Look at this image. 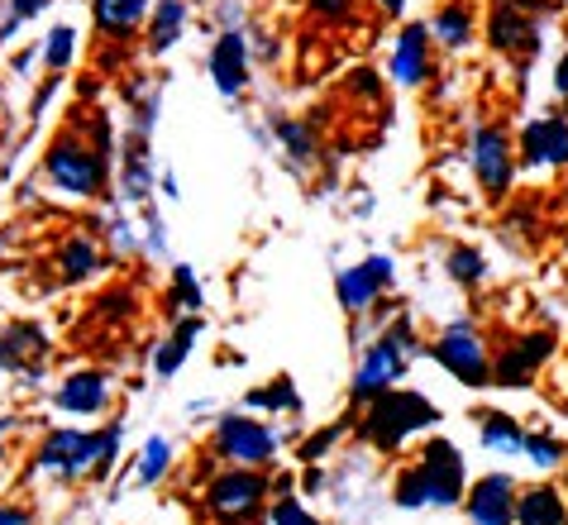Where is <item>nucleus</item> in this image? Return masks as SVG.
Here are the masks:
<instances>
[{"label":"nucleus","instance_id":"1","mask_svg":"<svg viewBox=\"0 0 568 525\" xmlns=\"http://www.w3.org/2000/svg\"><path fill=\"white\" fill-rule=\"evenodd\" d=\"M464 497V454L449 440H430L420 450V464L397 477V506H459Z\"/></svg>","mask_w":568,"mask_h":525},{"label":"nucleus","instance_id":"2","mask_svg":"<svg viewBox=\"0 0 568 525\" xmlns=\"http://www.w3.org/2000/svg\"><path fill=\"white\" fill-rule=\"evenodd\" d=\"M368 411H363V440L373 444V450H402L412 435H420V430H430L439 421V406L430 402V396H420V392H397V387H387V392H377L373 402H363Z\"/></svg>","mask_w":568,"mask_h":525},{"label":"nucleus","instance_id":"3","mask_svg":"<svg viewBox=\"0 0 568 525\" xmlns=\"http://www.w3.org/2000/svg\"><path fill=\"white\" fill-rule=\"evenodd\" d=\"M120 454V425H101V430H53L39 444V473L53 477H91V473H110Z\"/></svg>","mask_w":568,"mask_h":525},{"label":"nucleus","instance_id":"4","mask_svg":"<svg viewBox=\"0 0 568 525\" xmlns=\"http://www.w3.org/2000/svg\"><path fill=\"white\" fill-rule=\"evenodd\" d=\"M43 178H49L53 191H62V196H77V201L101 196L105 182H110L105 143H87L77 134H58L49 143V153H43Z\"/></svg>","mask_w":568,"mask_h":525},{"label":"nucleus","instance_id":"5","mask_svg":"<svg viewBox=\"0 0 568 525\" xmlns=\"http://www.w3.org/2000/svg\"><path fill=\"white\" fill-rule=\"evenodd\" d=\"M416 359V334H412V321H402L377 334V344H368V354H363L358 373H354V402H373L377 392H387L392 382L406 373V363Z\"/></svg>","mask_w":568,"mask_h":525},{"label":"nucleus","instance_id":"6","mask_svg":"<svg viewBox=\"0 0 568 525\" xmlns=\"http://www.w3.org/2000/svg\"><path fill=\"white\" fill-rule=\"evenodd\" d=\"M430 354L439 368L449 377H459L464 387H493V349H487L478 325H468V321L445 325L439 340L430 344Z\"/></svg>","mask_w":568,"mask_h":525},{"label":"nucleus","instance_id":"7","mask_svg":"<svg viewBox=\"0 0 568 525\" xmlns=\"http://www.w3.org/2000/svg\"><path fill=\"white\" fill-rule=\"evenodd\" d=\"M540 20H549L545 0H493V14H487V39H493L497 53L535 58V53H540Z\"/></svg>","mask_w":568,"mask_h":525},{"label":"nucleus","instance_id":"8","mask_svg":"<svg viewBox=\"0 0 568 525\" xmlns=\"http://www.w3.org/2000/svg\"><path fill=\"white\" fill-rule=\"evenodd\" d=\"M277 444H282L277 430L254 416H220L215 421V454L234 468H267L277 458Z\"/></svg>","mask_w":568,"mask_h":525},{"label":"nucleus","instance_id":"9","mask_svg":"<svg viewBox=\"0 0 568 525\" xmlns=\"http://www.w3.org/2000/svg\"><path fill=\"white\" fill-rule=\"evenodd\" d=\"M263 497H267V477L258 468H230L206 487V512L220 525H244L248 516H258Z\"/></svg>","mask_w":568,"mask_h":525},{"label":"nucleus","instance_id":"10","mask_svg":"<svg viewBox=\"0 0 568 525\" xmlns=\"http://www.w3.org/2000/svg\"><path fill=\"white\" fill-rule=\"evenodd\" d=\"M473 172H478V186L493 201H501L511 191L516 149H511V139L501 124H478V130H473Z\"/></svg>","mask_w":568,"mask_h":525},{"label":"nucleus","instance_id":"11","mask_svg":"<svg viewBox=\"0 0 568 525\" xmlns=\"http://www.w3.org/2000/svg\"><path fill=\"white\" fill-rule=\"evenodd\" d=\"M555 359V334L549 330H530L511 340L501 354L493 359V387H526V382Z\"/></svg>","mask_w":568,"mask_h":525},{"label":"nucleus","instance_id":"12","mask_svg":"<svg viewBox=\"0 0 568 525\" xmlns=\"http://www.w3.org/2000/svg\"><path fill=\"white\" fill-rule=\"evenodd\" d=\"M516 158L530 172H555L568 168V115H535L526 130H520Z\"/></svg>","mask_w":568,"mask_h":525},{"label":"nucleus","instance_id":"13","mask_svg":"<svg viewBox=\"0 0 568 525\" xmlns=\"http://www.w3.org/2000/svg\"><path fill=\"white\" fill-rule=\"evenodd\" d=\"M464 512L473 525H511L516 521V483L507 473H487L464 497Z\"/></svg>","mask_w":568,"mask_h":525},{"label":"nucleus","instance_id":"14","mask_svg":"<svg viewBox=\"0 0 568 525\" xmlns=\"http://www.w3.org/2000/svg\"><path fill=\"white\" fill-rule=\"evenodd\" d=\"M206 68H211V82L225 101L244 95V87H248V39L240 34V29H225V34L215 39Z\"/></svg>","mask_w":568,"mask_h":525},{"label":"nucleus","instance_id":"15","mask_svg":"<svg viewBox=\"0 0 568 525\" xmlns=\"http://www.w3.org/2000/svg\"><path fill=\"white\" fill-rule=\"evenodd\" d=\"M58 411H68V416H101L110 406V377L97 373V368H82V373H68L58 382Z\"/></svg>","mask_w":568,"mask_h":525},{"label":"nucleus","instance_id":"16","mask_svg":"<svg viewBox=\"0 0 568 525\" xmlns=\"http://www.w3.org/2000/svg\"><path fill=\"white\" fill-rule=\"evenodd\" d=\"M392 77L402 87H420L430 77V29L425 24H406L397 43H392Z\"/></svg>","mask_w":568,"mask_h":525},{"label":"nucleus","instance_id":"17","mask_svg":"<svg viewBox=\"0 0 568 525\" xmlns=\"http://www.w3.org/2000/svg\"><path fill=\"white\" fill-rule=\"evenodd\" d=\"M153 0H91V20H97L101 39H130L139 24L149 20Z\"/></svg>","mask_w":568,"mask_h":525},{"label":"nucleus","instance_id":"18","mask_svg":"<svg viewBox=\"0 0 568 525\" xmlns=\"http://www.w3.org/2000/svg\"><path fill=\"white\" fill-rule=\"evenodd\" d=\"M186 14H192L186 0H153V10H149V53L153 58H163L168 48H178Z\"/></svg>","mask_w":568,"mask_h":525},{"label":"nucleus","instance_id":"19","mask_svg":"<svg viewBox=\"0 0 568 525\" xmlns=\"http://www.w3.org/2000/svg\"><path fill=\"white\" fill-rule=\"evenodd\" d=\"M196 340H201V315H182L178 330H172V340L153 349V373H158V377H172L186 359H192Z\"/></svg>","mask_w":568,"mask_h":525},{"label":"nucleus","instance_id":"20","mask_svg":"<svg viewBox=\"0 0 568 525\" xmlns=\"http://www.w3.org/2000/svg\"><path fill=\"white\" fill-rule=\"evenodd\" d=\"M511 525H568V506L559 487H530L526 497H516V521Z\"/></svg>","mask_w":568,"mask_h":525},{"label":"nucleus","instance_id":"21","mask_svg":"<svg viewBox=\"0 0 568 525\" xmlns=\"http://www.w3.org/2000/svg\"><path fill=\"white\" fill-rule=\"evenodd\" d=\"M425 29H430V43L449 48V53H464V48L473 43V10L459 6V0H449L445 10H435V20Z\"/></svg>","mask_w":568,"mask_h":525},{"label":"nucleus","instance_id":"22","mask_svg":"<svg viewBox=\"0 0 568 525\" xmlns=\"http://www.w3.org/2000/svg\"><path fill=\"white\" fill-rule=\"evenodd\" d=\"M43 349H49V334L39 325H10L0 334V368H24V363H43Z\"/></svg>","mask_w":568,"mask_h":525},{"label":"nucleus","instance_id":"23","mask_svg":"<svg viewBox=\"0 0 568 525\" xmlns=\"http://www.w3.org/2000/svg\"><path fill=\"white\" fill-rule=\"evenodd\" d=\"M335 296H339V306L349 311V315H363V311H373V306H377L383 286H377V277L358 263V267H344V273L335 277Z\"/></svg>","mask_w":568,"mask_h":525},{"label":"nucleus","instance_id":"24","mask_svg":"<svg viewBox=\"0 0 568 525\" xmlns=\"http://www.w3.org/2000/svg\"><path fill=\"white\" fill-rule=\"evenodd\" d=\"M58 273L68 277V282L97 277V273H101V249H97V239H91V234H72L68 244L58 249Z\"/></svg>","mask_w":568,"mask_h":525},{"label":"nucleus","instance_id":"25","mask_svg":"<svg viewBox=\"0 0 568 525\" xmlns=\"http://www.w3.org/2000/svg\"><path fill=\"white\" fill-rule=\"evenodd\" d=\"M520 444H526L520 425L511 416H501V411H487V416H483V450H493V454H520Z\"/></svg>","mask_w":568,"mask_h":525},{"label":"nucleus","instance_id":"26","mask_svg":"<svg viewBox=\"0 0 568 525\" xmlns=\"http://www.w3.org/2000/svg\"><path fill=\"white\" fill-rule=\"evenodd\" d=\"M168 468H172V444H168L163 435H153V440L144 444V454H139L134 483H139V487H153V483H163V477H168Z\"/></svg>","mask_w":568,"mask_h":525},{"label":"nucleus","instance_id":"27","mask_svg":"<svg viewBox=\"0 0 568 525\" xmlns=\"http://www.w3.org/2000/svg\"><path fill=\"white\" fill-rule=\"evenodd\" d=\"M72 58H77V29L58 24L49 34V43H43V68H49V72H68Z\"/></svg>","mask_w":568,"mask_h":525},{"label":"nucleus","instance_id":"28","mask_svg":"<svg viewBox=\"0 0 568 525\" xmlns=\"http://www.w3.org/2000/svg\"><path fill=\"white\" fill-rule=\"evenodd\" d=\"M244 402L248 406H267V411H296V406H302V396H296L292 377H277V382H267V387H254Z\"/></svg>","mask_w":568,"mask_h":525},{"label":"nucleus","instance_id":"29","mask_svg":"<svg viewBox=\"0 0 568 525\" xmlns=\"http://www.w3.org/2000/svg\"><path fill=\"white\" fill-rule=\"evenodd\" d=\"M172 306L186 315H201V282L192 277L186 263H172Z\"/></svg>","mask_w":568,"mask_h":525},{"label":"nucleus","instance_id":"30","mask_svg":"<svg viewBox=\"0 0 568 525\" xmlns=\"http://www.w3.org/2000/svg\"><path fill=\"white\" fill-rule=\"evenodd\" d=\"M277 139L287 143L292 163H315V134L306 130L302 120H277Z\"/></svg>","mask_w":568,"mask_h":525},{"label":"nucleus","instance_id":"31","mask_svg":"<svg viewBox=\"0 0 568 525\" xmlns=\"http://www.w3.org/2000/svg\"><path fill=\"white\" fill-rule=\"evenodd\" d=\"M449 277L464 286H478L487 277V259L478 249H449Z\"/></svg>","mask_w":568,"mask_h":525},{"label":"nucleus","instance_id":"32","mask_svg":"<svg viewBox=\"0 0 568 525\" xmlns=\"http://www.w3.org/2000/svg\"><path fill=\"white\" fill-rule=\"evenodd\" d=\"M520 454H526L535 468H559V464H564V444H559L555 435H526Z\"/></svg>","mask_w":568,"mask_h":525},{"label":"nucleus","instance_id":"33","mask_svg":"<svg viewBox=\"0 0 568 525\" xmlns=\"http://www.w3.org/2000/svg\"><path fill=\"white\" fill-rule=\"evenodd\" d=\"M43 10H49V0H10V20L0 24V39H10L14 29L24 24V20H39Z\"/></svg>","mask_w":568,"mask_h":525},{"label":"nucleus","instance_id":"34","mask_svg":"<svg viewBox=\"0 0 568 525\" xmlns=\"http://www.w3.org/2000/svg\"><path fill=\"white\" fill-rule=\"evenodd\" d=\"M273 525H325V521H315L296 497H282L273 502Z\"/></svg>","mask_w":568,"mask_h":525},{"label":"nucleus","instance_id":"35","mask_svg":"<svg viewBox=\"0 0 568 525\" xmlns=\"http://www.w3.org/2000/svg\"><path fill=\"white\" fill-rule=\"evenodd\" d=\"M306 10L325 24H344L354 14V0H306Z\"/></svg>","mask_w":568,"mask_h":525},{"label":"nucleus","instance_id":"36","mask_svg":"<svg viewBox=\"0 0 568 525\" xmlns=\"http://www.w3.org/2000/svg\"><path fill=\"white\" fill-rule=\"evenodd\" d=\"M144 249L149 253H158V259H163V253H168V239H163V220H158V211H153V205H149V211H144Z\"/></svg>","mask_w":568,"mask_h":525},{"label":"nucleus","instance_id":"37","mask_svg":"<svg viewBox=\"0 0 568 525\" xmlns=\"http://www.w3.org/2000/svg\"><path fill=\"white\" fill-rule=\"evenodd\" d=\"M344 435V425H329V430H321V435H315L311 444H302V464H315V458H321L325 450H329V444H335Z\"/></svg>","mask_w":568,"mask_h":525},{"label":"nucleus","instance_id":"38","mask_svg":"<svg viewBox=\"0 0 568 525\" xmlns=\"http://www.w3.org/2000/svg\"><path fill=\"white\" fill-rule=\"evenodd\" d=\"M363 267H368V273L377 277V286H383V292L392 286V277H397V273H392V259H387V253H368V259H363Z\"/></svg>","mask_w":568,"mask_h":525},{"label":"nucleus","instance_id":"39","mask_svg":"<svg viewBox=\"0 0 568 525\" xmlns=\"http://www.w3.org/2000/svg\"><path fill=\"white\" fill-rule=\"evenodd\" d=\"M0 525H34V516L24 506H0Z\"/></svg>","mask_w":568,"mask_h":525},{"label":"nucleus","instance_id":"40","mask_svg":"<svg viewBox=\"0 0 568 525\" xmlns=\"http://www.w3.org/2000/svg\"><path fill=\"white\" fill-rule=\"evenodd\" d=\"M555 91H559V95H568V53L559 58V68H555Z\"/></svg>","mask_w":568,"mask_h":525},{"label":"nucleus","instance_id":"41","mask_svg":"<svg viewBox=\"0 0 568 525\" xmlns=\"http://www.w3.org/2000/svg\"><path fill=\"white\" fill-rule=\"evenodd\" d=\"M377 10H387V14H402V10H406V0H377Z\"/></svg>","mask_w":568,"mask_h":525},{"label":"nucleus","instance_id":"42","mask_svg":"<svg viewBox=\"0 0 568 525\" xmlns=\"http://www.w3.org/2000/svg\"><path fill=\"white\" fill-rule=\"evenodd\" d=\"M163 196H182V191H178V178H172V172H163Z\"/></svg>","mask_w":568,"mask_h":525}]
</instances>
